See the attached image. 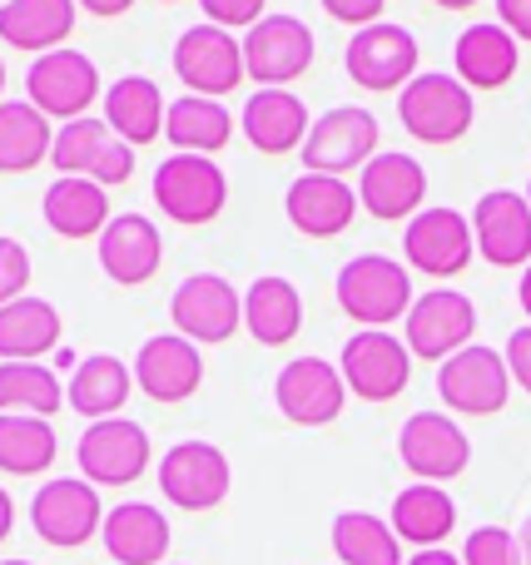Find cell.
Returning <instances> with one entry per match:
<instances>
[{"instance_id":"cell-1","label":"cell","mask_w":531,"mask_h":565,"mask_svg":"<svg viewBox=\"0 0 531 565\" xmlns=\"http://www.w3.org/2000/svg\"><path fill=\"white\" fill-rule=\"evenodd\" d=\"M333 292H338V308H343L353 322H363V328H387V322L407 318L417 302L407 268L387 254L348 258V264L338 268Z\"/></svg>"},{"instance_id":"cell-2","label":"cell","mask_w":531,"mask_h":565,"mask_svg":"<svg viewBox=\"0 0 531 565\" xmlns=\"http://www.w3.org/2000/svg\"><path fill=\"white\" fill-rule=\"evenodd\" d=\"M397 119H403V129L417 145H457V139L472 129L477 105H472V89L457 75L423 70V75L397 95Z\"/></svg>"},{"instance_id":"cell-3","label":"cell","mask_w":531,"mask_h":565,"mask_svg":"<svg viewBox=\"0 0 531 565\" xmlns=\"http://www.w3.org/2000/svg\"><path fill=\"white\" fill-rule=\"evenodd\" d=\"M155 204L164 218L184 228H199L209 218L224 214L229 204V179L209 154H169L155 169Z\"/></svg>"},{"instance_id":"cell-4","label":"cell","mask_w":531,"mask_h":565,"mask_svg":"<svg viewBox=\"0 0 531 565\" xmlns=\"http://www.w3.org/2000/svg\"><path fill=\"white\" fill-rule=\"evenodd\" d=\"M343 70L353 85L373 89V95H387V89L403 95V89L423 75V70H417V35L393 25V20L353 30V40H348V50H343Z\"/></svg>"},{"instance_id":"cell-5","label":"cell","mask_w":531,"mask_h":565,"mask_svg":"<svg viewBox=\"0 0 531 565\" xmlns=\"http://www.w3.org/2000/svg\"><path fill=\"white\" fill-rule=\"evenodd\" d=\"M50 164L70 179H95V184L115 189V184H129V174H135V149H129L105 119L85 115V119H70V125L55 129Z\"/></svg>"},{"instance_id":"cell-6","label":"cell","mask_w":531,"mask_h":565,"mask_svg":"<svg viewBox=\"0 0 531 565\" xmlns=\"http://www.w3.org/2000/svg\"><path fill=\"white\" fill-rule=\"evenodd\" d=\"M30 526L45 546L55 551H75L85 541H95L105 531V507H99V491L85 477H55L35 491L30 501Z\"/></svg>"},{"instance_id":"cell-7","label":"cell","mask_w":531,"mask_h":565,"mask_svg":"<svg viewBox=\"0 0 531 565\" xmlns=\"http://www.w3.org/2000/svg\"><path fill=\"white\" fill-rule=\"evenodd\" d=\"M169 318L179 338H189L194 348H214L234 338L244 322V292L219 274H189L169 298Z\"/></svg>"},{"instance_id":"cell-8","label":"cell","mask_w":531,"mask_h":565,"mask_svg":"<svg viewBox=\"0 0 531 565\" xmlns=\"http://www.w3.org/2000/svg\"><path fill=\"white\" fill-rule=\"evenodd\" d=\"M304 169L308 174H353V169H368V159L378 154V119L373 109H358V105H338L328 115L314 119L304 139Z\"/></svg>"},{"instance_id":"cell-9","label":"cell","mask_w":531,"mask_h":565,"mask_svg":"<svg viewBox=\"0 0 531 565\" xmlns=\"http://www.w3.org/2000/svg\"><path fill=\"white\" fill-rule=\"evenodd\" d=\"M174 75L184 79L189 95H204V99H224L244 85V45H238L229 30L219 25H189L184 35L174 40Z\"/></svg>"},{"instance_id":"cell-10","label":"cell","mask_w":531,"mask_h":565,"mask_svg":"<svg viewBox=\"0 0 531 565\" xmlns=\"http://www.w3.org/2000/svg\"><path fill=\"white\" fill-rule=\"evenodd\" d=\"M348 392L363 402H393L397 392L413 377V352L403 338H393L387 328H363L343 342V358H338Z\"/></svg>"},{"instance_id":"cell-11","label":"cell","mask_w":531,"mask_h":565,"mask_svg":"<svg viewBox=\"0 0 531 565\" xmlns=\"http://www.w3.org/2000/svg\"><path fill=\"white\" fill-rule=\"evenodd\" d=\"M437 392L463 417H492L512 397V367L497 348H463L437 367Z\"/></svg>"},{"instance_id":"cell-12","label":"cell","mask_w":531,"mask_h":565,"mask_svg":"<svg viewBox=\"0 0 531 565\" xmlns=\"http://www.w3.org/2000/svg\"><path fill=\"white\" fill-rule=\"evenodd\" d=\"M314 30L298 15H264L244 35V70L258 89H288L314 65Z\"/></svg>"},{"instance_id":"cell-13","label":"cell","mask_w":531,"mask_h":565,"mask_svg":"<svg viewBox=\"0 0 531 565\" xmlns=\"http://www.w3.org/2000/svg\"><path fill=\"white\" fill-rule=\"evenodd\" d=\"M75 461L89 487H129L149 467V431L129 417L89 422L75 447Z\"/></svg>"},{"instance_id":"cell-14","label":"cell","mask_w":531,"mask_h":565,"mask_svg":"<svg viewBox=\"0 0 531 565\" xmlns=\"http://www.w3.org/2000/svg\"><path fill=\"white\" fill-rule=\"evenodd\" d=\"M234 487V467L214 441H179L159 461V491L179 511H214Z\"/></svg>"},{"instance_id":"cell-15","label":"cell","mask_w":531,"mask_h":565,"mask_svg":"<svg viewBox=\"0 0 531 565\" xmlns=\"http://www.w3.org/2000/svg\"><path fill=\"white\" fill-rule=\"evenodd\" d=\"M397 457H403V467L413 471L417 481L443 487V481L467 471L472 441H467V431L457 427L447 412H413V417L403 422V431H397Z\"/></svg>"},{"instance_id":"cell-16","label":"cell","mask_w":531,"mask_h":565,"mask_svg":"<svg viewBox=\"0 0 531 565\" xmlns=\"http://www.w3.org/2000/svg\"><path fill=\"white\" fill-rule=\"evenodd\" d=\"M25 89H30V105L40 109L45 119H85V109L99 99V70L89 55L79 50H50L30 65L25 75Z\"/></svg>"},{"instance_id":"cell-17","label":"cell","mask_w":531,"mask_h":565,"mask_svg":"<svg viewBox=\"0 0 531 565\" xmlns=\"http://www.w3.org/2000/svg\"><path fill=\"white\" fill-rule=\"evenodd\" d=\"M403 254L417 274L427 278H457L477 254V238H472V218L457 214V209L437 204L423 209L417 218H407L403 228Z\"/></svg>"},{"instance_id":"cell-18","label":"cell","mask_w":531,"mask_h":565,"mask_svg":"<svg viewBox=\"0 0 531 565\" xmlns=\"http://www.w3.org/2000/svg\"><path fill=\"white\" fill-rule=\"evenodd\" d=\"M477 338V308L467 292L457 288H433L413 302L407 312V352L427 362H447L453 352L472 348Z\"/></svg>"},{"instance_id":"cell-19","label":"cell","mask_w":531,"mask_h":565,"mask_svg":"<svg viewBox=\"0 0 531 565\" xmlns=\"http://www.w3.org/2000/svg\"><path fill=\"white\" fill-rule=\"evenodd\" d=\"M274 402L294 427H328L338 422L348 402V382L333 362L323 358H294L274 382Z\"/></svg>"},{"instance_id":"cell-20","label":"cell","mask_w":531,"mask_h":565,"mask_svg":"<svg viewBox=\"0 0 531 565\" xmlns=\"http://www.w3.org/2000/svg\"><path fill=\"white\" fill-rule=\"evenodd\" d=\"M472 238L477 254L497 268H527L531 264V204L517 189H487L472 209Z\"/></svg>"},{"instance_id":"cell-21","label":"cell","mask_w":531,"mask_h":565,"mask_svg":"<svg viewBox=\"0 0 531 565\" xmlns=\"http://www.w3.org/2000/svg\"><path fill=\"white\" fill-rule=\"evenodd\" d=\"M427 199V169L417 164L403 149H383V154L368 159L363 179H358V204L368 209L383 224H397V218H417Z\"/></svg>"},{"instance_id":"cell-22","label":"cell","mask_w":531,"mask_h":565,"mask_svg":"<svg viewBox=\"0 0 531 565\" xmlns=\"http://www.w3.org/2000/svg\"><path fill=\"white\" fill-rule=\"evenodd\" d=\"M199 382H204V352L189 338H179V332H155V338L135 352V387L145 392L149 402L174 407V402L194 397Z\"/></svg>"},{"instance_id":"cell-23","label":"cell","mask_w":531,"mask_h":565,"mask_svg":"<svg viewBox=\"0 0 531 565\" xmlns=\"http://www.w3.org/2000/svg\"><path fill=\"white\" fill-rule=\"evenodd\" d=\"M358 189L353 184H343V179H333V174H298L294 184H288V194H284V214H288V224L298 228V234H308V238H333V234H343L348 224H353V214H358Z\"/></svg>"},{"instance_id":"cell-24","label":"cell","mask_w":531,"mask_h":565,"mask_svg":"<svg viewBox=\"0 0 531 565\" xmlns=\"http://www.w3.org/2000/svg\"><path fill=\"white\" fill-rule=\"evenodd\" d=\"M95 248H99L105 278L119 282V288L149 282L159 274V258H164V238H159L155 218H145V214H115Z\"/></svg>"},{"instance_id":"cell-25","label":"cell","mask_w":531,"mask_h":565,"mask_svg":"<svg viewBox=\"0 0 531 565\" xmlns=\"http://www.w3.org/2000/svg\"><path fill=\"white\" fill-rule=\"evenodd\" d=\"M308 129V105L294 89H254L244 105V139L258 154H288V149H304Z\"/></svg>"},{"instance_id":"cell-26","label":"cell","mask_w":531,"mask_h":565,"mask_svg":"<svg viewBox=\"0 0 531 565\" xmlns=\"http://www.w3.org/2000/svg\"><path fill=\"white\" fill-rule=\"evenodd\" d=\"M105 541L115 565H164L169 556V521L149 501H125V507L105 511Z\"/></svg>"},{"instance_id":"cell-27","label":"cell","mask_w":531,"mask_h":565,"mask_svg":"<svg viewBox=\"0 0 531 565\" xmlns=\"http://www.w3.org/2000/svg\"><path fill=\"white\" fill-rule=\"evenodd\" d=\"M164 95L149 75H119L115 85L105 89V125L125 139L129 149H145L164 135Z\"/></svg>"},{"instance_id":"cell-28","label":"cell","mask_w":531,"mask_h":565,"mask_svg":"<svg viewBox=\"0 0 531 565\" xmlns=\"http://www.w3.org/2000/svg\"><path fill=\"white\" fill-rule=\"evenodd\" d=\"M75 30V0H6L0 6V40L30 55L65 50V35Z\"/></svg>"},{"instance_id":"cell-29","label":"cell","mask_w":531,"mask_h":565,"mask_svg":"<svg viewBox=\"0 0 531 565\" xmlns=\"http://www.w3.org/2000/svg\"><path fill=\"white\" fill-rule=\"evenodd\" d=\"M453 70L467 89H502L517 75V35L502 25H467L453 45Z\"/></svg>"},{"instance_id":"cell-30","label":"cell","mask_w":531,"mask_h":565,"mask_svg":"<svg viewBox=\"0 0 531 565\" xmlns=\"http://www.w3.org/2000/svg\"><path fill=\"white\" fill-rule=\"evenodd\" d=\"M40 214L60 238H99L109 228V194L95 179L60 174L40 199Z\"/></svg>"},{"instance_id":"cell-31","label":"cell","mask_w":531,"mask_h":565,"mask_svg":"<svg viewBox=\"0 0 531 565\" xmlns=\"http://www.w3.org/2000/svg\"><path fill=\"white\" fill-rule=\"evenodd\" d=\"M244 328L254 332V342H264V348H284V342H294L298 328H304V298H298L294 282L278 278V274H264V278L248 282Z\"/></svg>"},{"instance_id":"cell-32","label":"cell","mask_w":531,"mask_h":565,"mask_svg":"<svg viewBox=\"0 0 531 565\" xmlns=\"http://www.w3.org/2000/svg\"><path fill=\"white\" fill-rule=\"evenodd\" d=\"M135 392V367H125L119 358L109 352H95V358L75 362V377L65 387V402L89 422H105V417H119V407L129 402Z\"/></svg>"},{"instance_id":"cell-33","label":"cell","mask_w":531,"mask_h":565,"mask_svg":"<svg viewBox=\"0 0 531 565\" xmlns=\"http://www.w3.org/2000/svg\"><path fill=\"white\" fill-rule=\"evenodd\" d=\"M60 308L45 298H15L0 308V362H40L60 348Z\"/></svg>"},{"instance_id":"cell-34","label":"cell","mask_w":531,"mask_h":565,"mask_svg":"<svg viewBox=\"0 0 531 565\" xmlns=\"http://www.w3.org/2000/svg\"><path fill=\"white\" fill-rule=\"evenodd\" d=\"M453 526H457V501L447 497L443 487L417 481V487L397 491V501H393L397 541H407V546H417V551H433V546H443V541L453 536Z\"/></svg>"},{"instance_id":"cell-35","label":"cell","mask_w":531,"mask_h":565,"mask_svg":"<svg viewBox=\"0 0 531 565\" xmlns=\"http://www.w3.org/2000/svg\"><path fill=\"white\" fill-rule=\"evenodd\" d=\"M164 139L174 145V154H209L224 149L234 139V115L219 99L204 95H179L164 115Z\"/></svg>"},{"instance_id":"cell-36","label":"cell","mask_w":531,"mask_h":565,"mask_svg":"<svg viewBox=\"0 0 531 565\" xmlns=\"http://www.w3.org/2000/svg\"><path fill=\"white\" fill-rule=\"evenodd\" d=\"M55 149V129L30 99L0 105V174H30Z\"/></svg>"},{"instance_id":"cell-37","label":"cell","mask_w":531,"mask_h":565,"mask_svg":"<svg viewBox=\"0 0 531 565\" xmlns=\"http://www.w3.org/2000/svg\"><path fill=\"white\" fill-rule=\"evenodd\" d=\"M333 556L343 565H407L393 521L373 516V511H338L333 516Z\"/></svg>"},{"instance_id":"cell-38","label":"cell","mask_w":531,"mask_h":565,"mask_svg":"<svg viewBox=\"0 0 531 565\" xmlns=\"http://www.w3.org/2000/svg\"><path fill=\"white\" fill-rule=\"evenodd\" d=\"M60 441L45 417H20V412H0V471L10 477H40L50 471Z\"/></svg>"},{"instance_id":"cell-39","label":"cell","mask_w":531,"mask_h":565,"mask_svg":"<svg viewBox=\"0 0 531 565\" xmlns=\"http://www.w3.org/2000/svg\"><path fill=\"white\" fill-rule=\"evenodd\" d=\"M60 407H70V402L50 367H40V362H0V412L50 422Z\"/></svg>"},{"instance_id":"cell-40","label":"cell","mask_w":531,"mask_h":565,"mask_svg":"<svg viewBox=\"0 0 531 565\" xmlns=\"http://www.w3.org/2000/svg\"><path fill=\"white\" fill-rule=\"evenodd\" d=\"M463 565H522L517 531L507 526H477L463 546Z\"/></svg>"},{"instance_id":"cell-41","label":"cell","mask_w":531,"mask_h":565,"mask_svg":"<svg viewBox=\"0 0 531 565\" xmlns=\"http://www.w3.org/2000/svg\"><path fill=\"white\" fill-rule=\"evenodd\" d=\"M25 282H30V254L25 244L0 234V308L15 298H25Z\"/></svg>"},{"instance_id":"cell-42","label":"cell","mask_w":531,"mask_h":565,"mask_svg":"<svg viewBox=\"0 0 531 565\" xmlns=\"http://www.w3.org/2000/svg\"><path fill=\"white\" fill-rule=\"evenodd\" d=\"M209 15V25L219 30H254L264 20V6L268 0H199Z\"/></svg>"},{"instance_id":"cell-43","label":"cell","mask_w":531,"mask_h":565,"mask_svg":"<svg viewBox=\"0 0 531 565\" xmlns=\"http://www.w3.org/2000/svg\"><path fill=\"white\" fill-rule=\"evenodd\" d=\"M318 6H323L328 15L338 20V25L368 30V25H378V15H383V6H387V0H318Z\"/></svg>"},{"instance_id":"cell-44","label":"cell","mask_w":531,"mask_h":565,"mask_svg":"<svg viewBox=\"0 0 531 565\" xmlns=\"http://www.w3.org/2000/svg\"><path fill=\"white\" fill-rule=\"evenodd\" d=\"M502 358H507V367H512V382H517V387L531 392V322H527V328H517L512 338H507Z\"/></svg>"},{"instance_id":"cell-45","label":"cell","mask_w":531,"mask_h":565,"mask_svg":"<svg viewBox=\"0 0 531 565\" xmlns=\"http://www.w3.org/2000/svg\"><path fill=\"white\" fill-rule=\"evenodd\" d=\"M497 25L517 40H531V0H497Z\"/></svg>"},{"instance_id":"cell-46","label":"cell","mask_w":531,"mask_h":565,"mask_svg":"<svg viewBox=\"0 0 531 565\" xmlns=\"http://www.w3.org/2000/svg\"><path fill=\"white\" fill-rule=\"evenodd\" d=\"M79 10H89V15H99V20H109V15H125L135 0H75Z\"/></svg>"},{"instance_id":"cell-47","label":"cell","mask_w":531,"mask_h":565,"mask_svg":"<svg viewBox=\"0 0 531 565\" xmlns=\"http://www.w3.org/2000/svg\"><path fill=\"white\" fill-rule=\"evenodd\" d=\"M407 565H463V556H453V551H443V546H433V551H417Z\"/></svg>"},{"instance_id":"cell-48","label":"cell","mask_w":531,"mask_h":565,"mask_svg":"<svg viewBox=\"0 0 531 565\" xmlns=\"http://www.w3.org/2000/svg\"><path fill=\"white\" fill-rule=\"evenodd\" d=\"M10 526H15V501H10L6 487H0V541L10 536Z\"/></svg>"},{"instance_id":"cell-49","label":"cell","mask_w":531,"mask_h":565,"mask_svg":"<svg viewBox=\"0 0 531 565\" xmlns=\"http://www.w3.org/2000/svg\"><path fill=\"white\" fill-rule=\"evenodd\" d=\"M517 298H522V312L531 318V264L522 268V282H517Z\"/></svg>"},{"instance_id":"cell-50","label":"cell","mask_w":531,"mask_h":565,"mask_svg":"<svg viewBox=\"0 0 531 565\" xmlns=\"http://www.w3.org/2000/svg\"><path fill=\"white\" fill-rule=\"evenodd\" d=\"M517 546H522V565H531V516L522 521V531H517Z\"/></svg>"},{"instance_id":"cell-51","label":"cell","mask_w":531,"mask_h":565,"mask_svg":"<svg viewBox=\"0 0 531 565\" xmlns=\"http://www.w3.org/2000/svg\"><path fill=\"white\" fill-rule=\"evenodd\" d=\"M437 6H443V10H472L477 0H437Z\"/></svg>"},{"instance_id":"cell-52","label":"cell","mask_w":531,"mask_h":565,"mask_svg":"<svg viewBox=\"0 0 531 565\" xmlns=\"http://www.w3.org/2000/svg\"><path fill=\"white\" fill-rule=\"evenodd\" d=\"M0 95H6V60H0ZM0 105H6V99H0Z\"/></svg>"},{"instance_id":"cell-53","label":"cell","mask_w":531,"mask_h":565,"mask_svg":"<svg viewBox=\"0 0 531 565\" xmlns=\"http://www.w3.org/2000/svg\"><path fill=\"white\" fill-rule=\"evenodd\" d=\"M0 565H30V561H0Z\"/></svg>"},{"instance_id":"cell-54","label":"cell","mask_w":531,"mask_h":565,"mask_svg":"<svg viewBox=\"0 0 531 565\" xmlns=\"http://www.w3.org/2000/svg\"><path fill=\"white\" fill-rule=\"evenodd\" d=\"M527 204H531V184H527Z\"/></svg>"},{"instance_id":"cell-55","label":"cell","mask_w":531,"mask_h":565,"mask_svg":"<svg viewBox=\"0 0 531 565\" xmlns=\"http://www.w3.org/2000/svg\"><path fill=\"white\" fill-rule=\"evenodd\" d=\"M164 6H174V0H164Z\"/></svg>"},{"instance_id":"cell-56","label":"cell","mask_w":531,"mask_h":565,"mask_svg":"<svg viewBox=\"0 0 531 565\" xmlns=\"http://www.w3.org/2000/svg\"><path fill=\"white\" fill-rule=\"evenodd\" d=\"M0 6H6V0H0Z\"/></svg>"}]
</instances>
